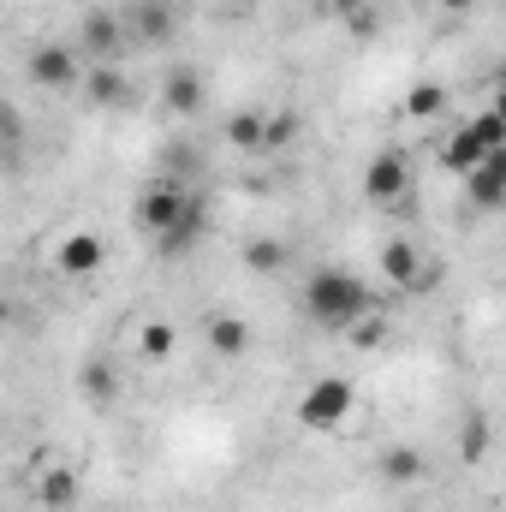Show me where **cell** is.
Returning a JSON list of instances; mask_svg holds the SVG:
<instances>
[{
    "label": "cell",
    "instance_id": "obj_1",
    "mask_svg": "<svg viewBox=\"0 0 506 512\" xmlns=\"http://www.w3.org/2000/svg\"><path fill=\"white\" fill-rule=\"evenodd\" d=\"M304 298H310V316H316V322H334V328H346L352 316L376 310V292H370L358 274H346V268H316Z\"/></svg>",
    "mask_w": 506,
    "mask_h": 512
},
{
    "label": "cell",
    "instance_id": "obj_2",
    "mask_svg": "<svg viewBox=\"0 0 506 512\" xmlns=\"http://www.w3.org/2000/svg\"><path fill=\"white\" fill-rule=\"evenodd\" d=\"M352 405H358V387L346 382V376H322V382L304 387L298 423H304V429H340V423L352 417Z\"/></svg>",
    "mask_w": 506,
    "mask_h": 512
},
{
    "label": "cell",
    "instance_id": "obj_3",
    "mask_svg": "<svg viewBox=\"0 0 506 512\" xmlns=\"http://www.w3.org/2000/svg\"><path fill=\"white\" fill-rule=\"evenodd\" d=\"M191 203H197V197H191L185 185H173V179H155V185L137 197V221H143V227L161 239V233H167V227H173V221H179Z\"/></svg>",
    "mask_w": 506,
    "mask_h": 512
},
{
    "label": "cell",
    "instance_id": "obj_4",
    "mask_svg": "<svg viewBox=\"0 0 506 512\" xmlns=\"http://www.w3.org/2000/svg\"><path fill=\"white\" fill-rule=\"evenodd\" d=\"M364 197L370 203H405L411 197V161L399 155V149H387V155H376L370 167H364Z\"/></svg>",
    "mask_w": 506,
    "mask_h": 512
},
{
    "label": "cell",
    "instance_id": "obj_5",
    "mask_svg": "<svg viewBox=\"0 0 506 512\" xmlns=\"http://www.w3.org/2000/svg\"><path fill=\"white\" fill-rule=\"evenodd\" d=\"M120 42H126V24L114 12H84V24H78V60L108 66L120 54Z\"/></svg>",
    "mask_w": 506,
    "mask_h": 512
},
{
    "label": "cell",
    "instance_id": "obj_6",
    "mask_svg": "<svg viewBox=\"0 0 506 512\" xmlns=\"http://www.w3.org/2000/svg\"><path fill=\"white\" fill-rule=\"evenodd\" d=\"M78 72H84V60H78V48H66V42H48V48L30 54V78H36L42 90H66V84H78Z\"/></svg>",
    "mask_w": 506,
    "mask_h": 512
},
{
    "label": "cell",
    "instance_id": "obj_7",
    "mask_svg": "<svg viewBox=\"0 0 506 512\" xmlns=\"http://www.w3.org/2000/svg\"><path fill=\"white\" fill-rule=\"evenodd\" d=\"M465 191H471L477 209H501V197H506V149H489V155L465 173Z\"/></svg>",
    "mask_w": 506,
    "mask_h": 512
},
{
    "label": "cell",
    "instance_id": "obj_8",
    "mask_svg": "<svg viewBox=\"0 0 506 512\" xmlns=\"http://www.w3.org/2000/svg\"><path fill=\"white\" fill-rule=\"evenodd\" d=\"M108 262V245L96 239V233H66L60 245H54V268L60 274H96Z\"/></svg>",
    "mask_w": 506,
    "mask_h": 512
},
{
    "label": "cell",
    "instance_id": "obj_9",
    "mask_svg": "<svg viewBox=\"0 0 506 512\" xmlns=\"http://www.w3.org/2000/svg\"><path fill=\"white\" fill-rule=\"evenodd\" d=\"M78 78H84V90H90V102H96V108H131V102H137V96H131V84H126V72H120L114 60H108V66H84Z\"/></svg>",
    "mask_w": 506,
    "mask_h": 512
},
{
    "label": "cell",
    "instance_id": "obj_10",
    "mask_svg": "<svg viewBox=\"0 0 506 512\" xmlns=\"http://www.w3.org/2000/svg\"><path fill=\"white\" fill-rule=\"evenodd\" d=\"M381 268H387V280H393V286H429V274H423V251H417L411 239H387Z\"/></svg>",
    "mask_w": 506,
    "mask_h": 512
},
{
    "label": "cell",
    "instance_id": "obj_11",
    "mask_svg": "<svg viewBox=\"0 0 506 512\" xmlns=\"http://www.w3.org/2000/svg\"><path fill=\"white\" fill-rule=\"evenodd\" d=\"M78 393H84L90 405H114V399H120V370H114L108 358H84V364H78Z\"/></svg>",
    "mask_w": 506,
    "mask_h": 512
},
{
    "label": "cell",
    "instance_id": "obj_12",
    "mask_svg": "<svg viewBox=\"0 0 506 512\" xmlns=\"http://www.w3.org/2000/svg\"><path fill=\"white\" fill-rule=\"evenodd\" d=\"M36 501H42L48 512L78 507V471H66V465H48V471L36 477Z\"/></svg>",
    "mask_w": 506,
    "mask_h": 512
},
{
    "label": "cell",
    "instance_id": "obj_13",
    "mask_svg": "<svg viewBox=\"0 0 506 512\" xmlns=\"http://www.w3.org/2000/svg\"><path fill=\"white\" fill-rule=\"evenodd\" d=\"M161 96H167L173 114H197V108H203V78H197L191 66H173L167 84H161Z\"/></svg>",
    "mask_w": 506,
    "mask_h": 512
},
{
    "label": "cell",
    "instance_id": "obj_14",
    "mask_svg": "<svg viewBox=\"0 0 506 512\" xmlns=\"http://www.w3.org/2000/svg\"><path fill=\"white\" fill-rule=\"evenodd\" d=\"M203 227H209V221H203V203H191V209H185V215H179L155 245H161V256H185L197 239H203Z\"/></svg>",
    "mask_w": 506,
    "mask_h": 512
},
{
    "label": "cell",
    "instance_id": "obj_15",
    "mask_svg": "<svg viewBox=\"0 0 506 512\" xmlns=\"http://www.w3.org/2000/svg\"><path fill=\"white\" fill-rule=\"evenodd\" d=\"M209 352H221V358H245V352H251V328H245L239 316H215V322H209Z\"/></svg>",
    "mask_w": 506,
    "mask_h": 512
},
{
    "label": "cell",
    "instance_id": "obj_16",
    "mask_svg": "<svg viewBox=\"0 0 506 512\" xmlns=\"http://www.w3.org/2000/svg\"><path fill=\"white\" fill-rule=\"evenodd\" d=\"M126 30H137L143 42H167V36H173V6H161V0H143V6L126 18Z\"/></svg>",
    "mask_w": 506,
    "mask_h": 512
},
{
    "label": "cell",
    "instance_id": "obj_17",
    "mask_svg": "<svg viewBox=\"0 0 506 512\" xmlns=\"http://www.w3.org/2000/svg\"><path fill=\"white\" fill-rule=\"evenodd\" d=\"M483 155H489V149L477 143V131H471V126H459L453 137H447V143H441V161H447V167H453L459 179H465V173H471V167H477Z\"/></svg>",
    "mask_w": 506,
    "mask_h": 512
},
{
    "label": "cell",
    "instance_id": "obj_18",
    "mask_svg": "<svg viewBox=\"0 0 506 512\" xmlns=\"http://www.w3.org/2000/svg\"><path fill=\"white\" fill-rule=\"evenodd\" d=\"M447 102H453L447 84H417V90L405 96V114H411V120H435V114H447Z\"/></svg>",
    "mask_w": 506,
    "mask_h": 512
},
{
    "label": "cell",
    "instance_id": "obj_19",
    "mask_svg": "<svg viewBox=\"0 0 506 512\" xmlns=\"http://www.w3.org/2000/svg\"><path fill=\"white\" fill-rule=\"evenodd\" d=\"M173 346H179V334H173L167 322H143V328H137V352H143L149 364H167Z\"/></svg>",
    "mask_w": 506,
    "mask_h": 512
},
{
    "label": "cell",
    "instance_id": "obj_20",
    "mask_svg": "<svg viewBox=\"0 0 506 512\" xmlns=\"http://www.w3.org/2000/svg\"><path fill=\"white\" fill-rule=\"evenodd\" d=\"M381 477L387 483H417L423 477V453L417 447H387L381 453Z\"/></svg>",
    "mask_w": 506,
    "mask_h": 512
},
{
    "label": "cell",
    "instance_id": "obj_21",
    "mask_svg": "<svg viewBox=\"0 0 506 512\" xmlns=\"http://www.w3.org/2000/svg\"><path fill=\"white\" fill-rule=\"evenodd\" d=\"M489 441H495V423L477 411V417L465 423V435H459V453H465V465H483V459H489Z\"/></svg>",
    "mask_w": 506,
    "mask_h": 512
},
{
    "label": "cell",
    "instance_id": "obj_22",
    "mask_svg": "<svg viewBox=\"0 0 506 512\" xmlns=\"http://www.w3.org/2000/svg\"><path fill=\"white\" fill-rule=\"evenodd\" d=\"M346 334H352V346H358V352H376L381 340H387V316H381V304H376V310H364V316H352V322H346Z\"/></svg>",
    "mask_w": 506,
    "mask_h": 512
},
{
    "label": "cell",
    "instance_id": "obj_23",
    "mask_svg": "<svg viewBox=\"0 0 506 512\" xmlns=\"http://www.w3.org/2000/svg\"><path fill=\"white\" fill-rule=\"evenodd\" d=\"M262 120H268V114H256V108L233 114V120H227V143H233V149H262Z\"/></svg>",
    "mask_w": 506,
    "mask_h": 512
},
{
    "label": "cell",
    "instance_id": "obj_24",
    "mask_svg": "<svg viewBox=\"0 0 506 512\" xmlns=\"http://www.w3.org/2000/svg\"><path fill=\"white\" fill-rule=\"evenodd\" d=\"M465 126L477 131V143H483V149H506V114H501V108H483V114H477V120H465Z\"/></svg>",
    "mask_w": 506,
    "mask_h": 512
},
{
    "label": "cell",
    "instance_id": "obj_25",
    "mask_svg": "<svg viewBox=\"0 0 506 512\" xmlns=\"http://www.w3.org/2000/svg\"><path fill=\"white\" fill-rule=\"evenodd\" d=\"M245 262H251L256 274H274V268L286 262V245H280V239H251V245H245Z\"/></svg>",
    "mask_w": 506,
    "mask_h": 512
},
{
    "label": "cell",
    "instance_id": "obj_26",
    "mask_svg": "<svg viewBox=\"0 0 506 512\" xmlns=\"http://www.w3.org/2000/svg\"><path fill=\"white\" fill-rule=\"evenodd\" d=\"M298 137V114H274V120H262V149H286Z\"/></svg>",
    "mask_w": 506,
    "mask_h": 512
},
{
    "label": "cell",
    "instance_id": "obj_27",
    "mask_svg": "<svg viewBox=\"0 0 506 512\" xmlns=\"http://www.w3.org/2000/svg\"><path fill=\"white\" fill-rule=\"evenodd\" d=\"M346 30H352V36H376V6H364V12H346Z\"/></svg>",
    "mask_w": 506,
    "mask_h": 512
},
{
    "label": "cell",
    "instance_id": "obj_28",
    "mask_svg": "<svg viewBox=\"0 0 506 512\" xmlns=\"http://www.w3.org/2000/svg\"><path fill=\"white\" fill-rule=\"evenodd\" d=\"M12 137H18V114L0 102V143H12Z\"/></svg>",
    "mask_w": 506,
    "mask_h": 512
},
{
    "label": "cell",
    "instance_id": "obj_29",
    "mask_svg": "<svg viewBox=\"0 0 506 512\" xmlns=\"http://www.w3.org/2000/svg\"><path fill=\"white\" fill-rule=\"evenodd\" d=\"M364 6H376V0H334V12H364Z\"/></svg>",
    "mask_w": 506,
    "mask_h": 512
},
{
    "label": "cell",
    "instance_id": "obj_30",
    "mask_svg": "<svg viewBox=\"0 0 506 512\" xmlns=\"http://www.w3.org/2000/svg\"><path fill=\"white\" fill-rule=\"evenodd\" d=\"M441 6H447V12H471L477 0H441Z\"/></svg>",
    "mask_w": 506,
    "mask_h": 512
},
{
    "label": "cell",
    "instance_id": "obj_31",
    "mask_svg": "<svg viewBox=\"0 0 506 512\" xmlns=\"http://www.w3.org/2000/svg\"><path fill=\"white\" fill-rule=\"evenodd\" d=\"M6 316H12V310H6V298H0V322H6Z\"/></svg>",
    "mask_w": 506,
    "mask_h": 512
},
{
    "label": "cell",
    "instance_id": "obj_32",
    "mask_svg": "<svg viewBox=\"0 0 506 512\" xmlns=\"http://www.w3.org/2000/svg\"><path fill=\"white\" fill-rule=\"evenodd\" d=\"M161 6H185V0H161Z\"/></svg>",
    "mask_w": 506,
    "mask_h": 512
},
{
    "label": "cell",
    "instance_id": "obj_33",
    "mask_svg": "<svg viewBox=\"0 0 506 512\" xmlns=\"http://www.w3.org/2000/svg\"><path fill=\"white\" fill-rule=\"evenodd\" d=\"M233 6H251V0H233Z\"/></svg>",
    "mask_w": 506,
    "mask_h": 512
}]
</instances>
